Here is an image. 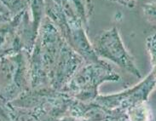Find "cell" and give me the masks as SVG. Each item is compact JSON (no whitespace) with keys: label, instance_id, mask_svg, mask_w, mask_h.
I'll list each match as a JSON object with an SVG mask.
<instances>
[{"label":"cell","instance_id":"9a60e30c","mask_svg":"<svg viewBox=\"0 0 156 121\" xmlns=\"http://www.w3.org/2000/svg\"><path fill=\"white\" fill-rule=\"evenodd\" d=\"M0 13H2V14H10V12L5 8V6L1 2H0Z\"/></svg>","mask_w":156,"mask_h":121},{"label":"cell","instance_id":"e0dca14e","mask_svg":"<svg viewBox=\"0 0 156 121\" xmlns=\"http://www.w3.org/2000/svg\"><path fill=\"white\" fill-rule=\"evenodd\" d=\"M111 121H127V117H123L120 119H114V120Z\"/></svg>","mask_w":156,"mask_h":121},{"label":"cell","instance_id":"52a82bcc","mask_svg":"<svg viewBox=\"0 0 156 121\" xmlns=\"http://www.w3.org/2000/svg\"><path fill=\"white\" fill-rule=\"evenodd\" d=\"M127 121H150L151 110L148 101L133 106L126 111Z\"/></svg>","mask_w":156,"mask_h":121},{"label":"cell","instance_id":"7c38bea8","mask_svg":"<svg viewBox=\"0 0 156 121\" xmlns=\"http://www.w3.org/2000/svg\"><path fill=\"white\" fill-rule=\"evenodd\" d=\"M110 2H114V3H116V4H121L125 7H127V8L132 9L134 8L136 4V2L137 0H108Z\"/></svg>","mask_w":156,"mask_h":121},{"label":"cell","instance_id":"5b68a950","mask_svg":"<svg viewBox=\"0 0 156 121\" xmlns=\"http://www.w3.org/2000/svg\"><path fill=\"white\" fill-rule=\"evenodd\" d=\"M92 45L95 53L100 59L112 62L136 78L141 77V73L136 65L134 57L124 44L116 27L103 31L95 39Z\"/></svg>","mask_w":156,"mask_h":121},{"label":"cell","instance_id":"30bf717a","mask_svg":"<svg viewBox=\"0 0 156 121\" xmlns=\"http://www.w3.org/2000/svg\"><path fill=\"white\" fill-rule=\"evenodd\" d=\"M146 48L148 50L150 62L152 64V73L156 77V33L150 34L146 38Z\"/></svg>","mask_w":156,"mask_h":121},{"label":"cell","instance_id":"8992f818","mask_svg":"<svg viewBox=\"0 0 156 121\" xmlns=\"http://www.w3.org/2000/svg\"><path fill=\"white\" fill-rule=\"evenodd\" d=\"M155 88L156 77L151 72L133 87L118 93L99 95L94 101L110 110H121L126 112L133 106L148 101L150 94Z\"/></svg>","mask_w":156,"mask_h":121},{"label":"cell","instance_id":"9c48e42d","mask_svg":"<svg viewBox=\"0 0 156 121\" xmlns=\"http://www.w3.org/2000/svg\"><path fill=\"white\" fill-rule=\"evenodd\" d=\"M5 8L14 16L26 8H29V0H0Z\"/></svg>","mask_w":156,"mask_h":121},{"label":"cell","instance_id":"3957f363","mask_svg":"<svg viewBox=\"0 0 156 121\" xmlns=\"http://www.w3.org/2000/svg\"><path fill=\"white\" fill-rule=\"evenodd\" d=\"M37 35L29 8L12 16L0 24V59L23 50L30 53Z\"/></svg>","mask_w":156,"mask_h":121},{"label":"cell","instance_id":"7a4b0ae2","mask_svg":"<svg viewBox=\"0 0 156 121\" xmlns=\"http://www.w3.org/2000/svg\"><path fill=\"white\" fill-rule=\"evenodd\" d=\"M120 79L109 63L100 59L97 62H84L62 91L77 100L90 102L99 96L98 88L101 84L108 81L118 82Z\"/></svg>","mask_w":156,"mask_h":121},{"label":"cell","instance_id":"8fae6325","mask_svg":"<svg viewBox=\"0 0 156 121\" xmlns=\"http://www.w3.org/2000/svg\"><path fill=\"white\" fill-rule=\"evenodd\" d=\"M144 16L148 21L156 24V2H148L143 5Z\"/></svg>","mask_w":156,"mask_h":121},{"label":"cell","instance_id":"277c9868","mask_svg":"<svg viewBox=\"0 0 156 121\" xmlns=\"http://www.w3.org/2000/svg\"><path fill=\"white\" fill-rule=\"evenodd\" d=\"M30 89L29 52L23 50L0 59V100L12 102Z\"/></svg>","mask_w":156,"mask_h":121},{"label":"cell","instance_id":"6da1fadb","mask_svg":"<svg viewBox=\"0 0 156 121\" xmlns=\"http://www.w3.org/2000/svg\"><path fill=\"white\" fill-rule=\"evenodd\" d=\"M44 2V16L55 26L68 44L84 58L85 62L99 61L100 58L95 53L92 43L87 36L88 29L68 0H64L60 5L51 0Z\"/></svg>","mask_w":156,"mask_h":121},{"label":"cell","instance_id":"2e32d148","mask_svg":"<svg viewBox=\"0 0 156 121\" xmlns=\"http://www.w3.org/2000/svg\"><path fill=\"white\" fill-rule=\"evenodd\" d=\"M51 1H52V2H54L55 4L60 5V4H62V3L63 2L64 0H51Z\"/></svg>","mask_w":156,"mask_h":121},{"label":"cell","instance_id":"4fadbf2b","mask_svg":"<svg viewBox=\"0 0 156 121\" xmlns=\"http://www.w3.org/2000/svg\"><path fill=\"white\" fill-rule=\"evenodd\" d=\"M58 121H89L84 119H81V118L74 117L72 115H65L62 118H61Z\"/></svg>","mask_w":156,"mask_h":121},{"label":"cell","instance_id":"ba28073f","mask_svg":"<svg viewBox=\"0 0 156 121\" xmlns=\"http://www.w3.org/2000/svg\"><path fill=\"white\" fill-rule=\"evenodd\" d=\"M44 0H29V10L35 31L38 33L40 24L44 18Z\"/></svg>","mask_w":156,"mask_h":121},{"label":"cell","instance_id":"5bb4252c","mask_svg":"<svg viewBox=\"0 0 156 121\" xmlns=\"http://www.w3.org/2000/svg\"><path fill=\"white\" fill-rule=\"evenodd\" d=\"M11 16H12L11 14H2V13H0V24L4 22V21H8Z\"/></svg>","mask_w":156,"mask_h":121}]
</instances>
